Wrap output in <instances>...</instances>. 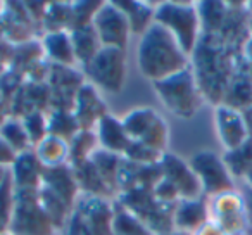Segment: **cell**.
<instances>
[{"label":"cell","mask_w":252,"mask_h":235,"mask_svg":"<svg viewBox=\"0 0 252 235\" xmlns=\"http://www.w3.org/2000/svg\"><path fill=\"white\" fill-rule=\"evenodd\" d=\"M192 235H228V234L218 223H214L213 220H209L206 225H202V227Z\"/></svg>","instance_id":"cell-36"},{"label":"cell","mask_w":252,"mask_h":235,"mask_svg":"<svg viewBox=\"0 0 252 235\" xmlns=\"http://www.w3.org/2000/svg\"><path fill=\"white\" fill-rule=\"evenodd\" d=\"M14 235H57L38 199V190H16V209L11 230Z\"/></svg>","instance_id":"cell-7"},{"label":"cell","mask_w":252,"mask_h":235,"mask_svg":"<svg viewBox=\"0 0 252 235\" xmlns=\"http://www.w3.org/2000/svg\"><path fill=\"white\" fill-rule=\"evenodd\" d=\"M107 105L100 95V90L85 81L74 97L73 114L76 118L80 130L95 132L98 121L107 114Z\"/></svg>","instance_id":"cell-14"},{"label":"cell","mask_w":252,"mask_h":235,"mask_svg":"<svg viewBox=\"0 0 252 235\" xmlns=\"http://www.w3.org/2000/svg\"><path fill=\"white\" fill-rule=\"evenodd\" d=\"M161 173L162 178L173 185V189L178 192L180 199H199L204 197L202 185L199 178L190 168L189 163H185L182 158L171 152H164L161 158Z\"/></svg>","instance_id":"cell-11"},{"label":"cell","mask_w":252,"mask_h":235,"mask_svg":"<svg viewBox=\"0 0 252 235\" xmlns=\"http://www.w3.org/2000/svg\"><path fill=\"white\" fill-rule=\"evenodd\" d=\"M112 228L116 235H156L138 216L114 199L112 202Z\"/></svg>","instance_id":"cell-24"},{"label":"cell","mask_w":252,"mask_h":235,"mask_svg":"<svg viewBox=\"0 0 252 235\" xmlns=\"http://www.w3.org/2000/svg\"><path fill=\"white\" fill-rule=\"evenodd\" d=\"M9 171H11L16 190H38L42 187L45 168L38 161L35 151L32 149V151L18 154Z\"/></svg>","instance_id":"cell-16"},{"label":"cell","mask_w":252,"mask_h":235,"mask_svg":"<svg viewBox=\"0 0 252 235\" xmlns=\"http://www.w3.org/2000/svg\"><path fill=\"white\" fill-rule=\"evenodd\" d=\"M123 158L131 163H137V165L154 166L161 163L162 152L154 151V149L147 147V145L140 144V142H131V145L128 147V151H126V154Z\"/></svg>","instance_id":"cell-33"},{"label":"cell","mask_w":252,"mask_h":235,"mask_svg":"<svg viewBox=\"0 0 252 235\" xmlns=\"http://www.w3.org/2000/svg\"><path fill=\"white\" fill-rule=\"evenodd\" d=\"M121 159H123L121 156L107 152L100 147H98L90 158V161L94 163L95 168L98 169L100 176L104 178L105 185L109 187V190H111L112 194L118 192V169H119Z\"/></svg>","instance_id":"cell-28"},{"label":"cell","mask_w":252,"mask_h":235,"mask_svg":"<svg viewBox=\"0 0 252 235\" xmlns=\"http://www.w3.org/2000/svg\"><path fill=\"white\" fill-rule=\"evenodd\" d=\"M245 182H247V183H249V187L252 189V169L247 173V176H245Z\"/></svg>","instance_id":"cell-39"},{"label":"cell","mask_w":252,"mask_h":235,"mask_svg":"<svg viewBox=\"0 0 252 235\" xmlns=\"http://www.w3.org/2000/svg\"><path fill=\"white\" fill-rule=\"evenodd\" d=\"M0 235H14L12 232H5V234H0Z\"/></svg>","instance_id":"cell-42"},{"label":"cell","mask_w":252,"mask_h":235,"mask_svg":"<svg viewBox=\"0 0 252 235\" xmlns=\"http://www.w3.org/2000/svg\"><path fill=\"white\" fill-rule=\"evenodd\" d=\"M154 88L164 107L182 120H192L202 105L204 95L197 83L192 64L166 80L156 81Z\"/></svg>","instance_id":"cell-2"},{"label":"cell","mask_w":252,"mask_h":235,"mask_svg":"<svg viewBox=\"0 0 252 235\" xmlns=\"http://www.w3.org/2000/svg\"><path fill=\"white\" fill-rule=\"evenodd\" d=\"M116 5H118V7L125 12L126 18H128L131 33H138V35L142 36L145 32H147L149 26L154 23L156 7L145 4V2L123 0V2H116Z\"/></svg>","instance_id":"cell-23"},{"label":"cell","mask_w":252,"mask_h":235,"mask_svg":"<svg viewBox=\"0 0 252 235\" xmlns=\"http://www.w3.org/2000/svg\"><path fill=\"white\" fill-rule=\"evenodd\" d=\"M238 235H244V234H238Z\"/></svg>","instance_id":"cell-43"},{"label":"cell","mask_w":252,"mask_h":235,"mask_svg":"<svg viewBox=\"0 0 252 235\" xmlns=\"http://www.w3.org/2000/svg\"><path fill=\"white\" fill-rule=\"evenodd\" d=\"M16 209V187L12 182L11 171L9 176L0 185V234L11 230L12 216Z\"/></svg>","instance_id":"cell-31"},{"label":"cell","mask_w":252,"mask_h":235,"mask_svg":"<svg viewBox=\"0 0 252 235\" xmlns=\"http://www.w3.org/2000/svg\"><path fill=\"white\" fill-rule=\"evenodd\" d=\"M85 81L87 78H85L83 71L50 64L49 78H47V87L50 92V107L73 111L74 97Z\"/></svg>","instance_id":"cell-10"},{"label":"cell","mask_w":252,"mask_h":235,"mask_svg":"<svg viewBox=\"0 0 252 235\" xmlns=\"http://www.w3.org/2000/svg\"><path fill=\"white\" fill-rule=\"evenodd\" d=\"M74 176H76L78 187H80L81 194H90V196H98V197H107L112 199V192L109 190V187L105 185L104 178L100 176L98 169L95 168L94 163L88 159L87 163H83L81 166L73 169Z\"/></svg>","instance_id":"cell-22"},{"label":"cell","mask_w":252,"mask_h":235,"mask_svg":"<svg viewBox=\"0 0 252 235\" xmlns=\"http://www.w3.org/2000/svg\"><path fill=\"white\" fill-rule=\"evenodd\" d=\"M164 235H192V234H187V232H178V230H173L169 234H164Z\"/></svg>","instance_id":"cell-40"},{"label":"cell","mask_w":252,"mask_h":235,"mask_svg":"<svg viewBox=\"0 0 252 235\" xmlns=\"http://www.w3.org/2000/svg\"><path fill=\"white\" fill-rule=\"evenodd\" d=\"M223 159L233 178L235 176L245 178L247 173L252 169V138H249L245 144H242L233 151H224Z\"/></svg>","instance_id":"cell-30"},{"label":"cell","mask_w":252,"mask_h":235,"mask_svg":"<svg viewBox=\"0 0 252 235\" xmlns=\"http://www.w3.org/2000/svg\"><path fill=\"white\" fill-rule=\"evenodd\" d=\"M2 102H5V99H4V94H2V90H0V104Z\"/></svg>","instance_id":"cell-41"},{"label":"cell","mask_w":252,"mask_h":235,"mask_svg":"<svg viewBox=\"0 0 252 235\" xmlns=\"http://www.w3.org/2000/svg\"><path fill=\"white\" fill-rule=\"evenodd\" d=\"M35 154L43 168H57L67 165L69 159V142L54 135H47L35 149Z\"/></svg>","instance_id":"cell-20"},{"label":"cell","mask_w":252,"mask_h":235,"mask_svg":"<svg viewBox=\"0 0 252 235\" xmlns=\"http://www.w3.org/2000/svg\"><path fill=\"white\" fill-rule=\"evenodd\" d=\"M88 83L107 94H119L126 81V50L102 47L88 64L81 67Z\"/></svg>","instance_id":"cell-5"},{"label":"cell","mask_w":252,"mask_h":235,"mask_svg":"<svg viewBox=\"0 0 252 235\" xmlns=\"http://www.w3.org/2000/svg\"><path fill=\"white\" fill-rule=\"evenodd\" d=\"M0 137L4 138L12 149H14L16 154H21V152L32 151L33 145L28 138L25 127H23V121L14 116H9L7 120L2 123L0 127Z\"/></svg>","instance_id":"cell-29"},{"label":"cell","mask_w":252,"mask_h":235,"mask_svg":"<svg viewBox=\"0 0 252 235\" xmlns=\"http://www.w3.org/2000/svg\"><path fill=\"white\" fill-rule=\"evenodd\" d=\"M92 26L97 32L102 47H114L126 50L130 42L131 28L125 12L116 5V2H104L95 14Z\"/></svg>","instance_id":"cell-9"},{"label":"cell","mask_w":252,"mask_h":235,"mask_svg":"<svg viewBox=\"0 0 252 235\" xmlns=\"http://www.w3.org/2000/svg\"><path fill=\"white\" fill-rule=\"evenodd\" d=\"M18 154L14 152V149L4 140V138L0 137V166H4V168H11L12 163L16 161Z\"/></svg>","instance_id":"cell-35"},{"label":"cell","mask_w":252,"mask_h":235,"mask_svg":"<svg viewBox=\"0 0 252 235\" xmlns=\"http://www.w3.org/2000/svg\"><path fill=\"white\" fill-rule=\"evenodd\" d=\"M23 121L28 138L32 142L33 149L49 135V121H47V112L45 111H33L30 114L19 118Z\"/></svg>","instance_id":"cell-32"},{"label":"cell","mask_w":252,"mask_h":235,"mask_svg":"<svg viewBox=\"0 0 252 235\" xmlns=\"http://www.w3.org/2000/svg\"><path fill=\"white\" fill-rule=\"evenodd\" d=\"M251 26H252V23H251Z\"/></svg>","instance_id":"cell-44"},{"label":"cell","mask_w":252,"mask_h":235,"mask_svg":"<svg viewBox=\"0 0 252 235\" xmlns=\"http://www.w3.org/2000/svg\"><path fill=\"white\" fill-rule=\"evenodd\" d=\"M42 25L45 28V33L71 32V25H73L71 4H66V2H50V4H47Z\"/></svg>","instance_id":"cell-26"},{"label":"cell","mask_w":252,"mask_h":235,"mask_svg":"<svg viewBox=\"0 0 252 235\" xmlns=\"http://www.w3.org/2000/svg\"><path fill=\"white\" fill-rule=\"evenodd\" d=\"M209 220V204L206 202L204 197H199V199H180L176 202L175 230L195 234Z\"/></svg>","instance_id":"cell-17"},{"label":"cell","mask_w":252,"mask_h":235,"mask_svg":"<svg viewBox=\"0 0 252 235\" xmlns=\"http://www.w3.org/2000/svg\"><path fill=\"white\" fill-rule=\"evenodd\" d=\"M126 134L131 142H140L158 152H166L169 144V127L166 120L152 107H137L123 118Z\"/></svg>","instance_id":"cell-6"},{"label":"cell","mask_w":252,"mask_h":235,"mask_svg":"<svg viewBox=\"0 0 252 235\" xmlns=\"http://www.w3.org/2000/svg\"><path fill=\"white\" fill-rule=\"evenodd\" d=\"M137 63L140 73L156 83L187 69L190 66V57L183 52L175 36L154 21L140 36Z\"/></svg>","instance_id":"cell-1"},{"label":"cell","mask_w":252,"mask_h":235,"mask_svg":"<svg viewBox=\"0 0 252 235\" xmlns=\"http://www.w3.org/2000/svg\"><path fill=\"white\" fill-rule=\"evenodd\" d=\"M95 135H97L98 147L104 149L107 152L118 156H125L128 147L131 145L130 135L126 134L123 120L116 118L114 114L107 112V114L98 121L97 128H95Z\"/></svg>","instance_id":"cell-15"},{"label":"cell","mask_w":252,"mask_h":235,"mask_svg":"<svg viewBox=\"0 0 252 235\" xmlns=\"http://www.w3.org/2000/svg\"><path fill=\"white\" fill-rule=\"evenodd\" d=\"M42 47L47 59L52 61L50 64L67 67H74V64H78L73 50V43H71L69 32L45 33L42 38Z\"/></svg>","instance_id":"cell-19"},{"label":"cell","mask_w":252,"mask_h":235,"mask_svg":"<svg viewBox=\"0 0 252 235\" xmlns=\"http://www.w3.org/2000/svg\"><path fill=\"white\" fill-rule=\"evenodd\" d=\"M9 176V168H4V166H0V185L4 183V180Z\"/></svg>","instance_id":"cell-38"},{"label":"cell","mask_w":252,"mask_h":235,"mask_svg":"<svg viewBox=\"0 0 252 235\" xmlns=\"http://www.w3.org/2000/svg\"><path fill=\"white\" fill-rule=\"evenodd\" d=\"M97 149H98V142L95 132L80 130L74 135L73 140L69 142V159H67V165L73 169L78 168L83 163H87Z\"/></svg>","instance_id":"cell-25"},{"label":"cell","mask_w":252,"mask_h":235,"mask_svg":"<svg viewBox=\"0 0 252 235\" xmlns=\"http://www.w3.org/2000/svg\"><path fill=\"white\" fill-rule=\"evenodd\" d=\"M71 43H73L74 56H76L78 64H81V67L85 64H88L95 57V54L102 49V43L97 36V32L92 25L83 26V28L71 30Z\"/></svg>","instance_id":"cell-21"},{"label":"cell","mask_w":252,"mask_h":235,"mask_svg":"<svg viewBox=\"0 0 252 235\" xmlns=\"http://www.w3.org/2000/svg\"><path fill=\"white\" fill-rule=\"evenodd\" d=\"M209 214L211 220L220 225L228 235L242 234L247 225V206L235 190L213 197Z\"/></svg>","instance_id":"cell-12"},{"label":"cell","mask_w":252,"mask_h":235,"mask_svg":"<svg viewBox=\"0 0 252 235\" xmlns=\"http://www.w3.org/2000/svg\"><path fill=\"white\" fill-rule=\"evenodd\" d=\"M42 187L49 189L57 197L74 207L78 196H80V187H78L76 176L69 165L57 166V168H45L42 178Z\"/></svg>","instance_id":"cell-18"},{"label":"cell","mask_w":252,"mask_h":235,"mask_svg":"<svg viewBox=\"0 0 252 235\" xmlns=\"http://www.w3.org/2000/svg\"><path fill=\"white\" fill-rule=\"evenodd\" d=\"M154 21L164 26L176 38L183 52L192 57L200 40V28H202L195 5L180 4V2H161L156 7Z\"/></svg>","instance_id":"cell-4"},{"label":"cell","mask_w":252,"mask_h":235,"mask_svg":"<svg viewBox=\"0 0 252 235\" xmlns=\"http://www.w3.org/2000/svg\"><path fill=\"white\" fill-rule=\"evenodd\" d=\"M47 121H49V135L59 137L66 142H71L74 135L80 132V125H78L73 111L52 109L47 114Z\"/></svg>","instance_id":"cell-27"},{"label":"cell","mask_w":252,"mask_h":235,"mask_svg":"<svg viewBox=\"0 0 252 235\" xmlns=\"http://www.w3.org/2000/svg\"><path fill=\"white\" fill-rule=\"evenodd\" d=\"M189 165L202 185L204 196L216 197L233 192V176L228 171L223 156H218L213 151H200L192 156Z\"/></svg>","instance_id":"cell-8"},{"label":"cell","mask_w":252,"mask_h":235,"mask_svg":"<svg viewBox=\"0 0 252 235\" xmlns=\"http://www.w3.org/2000/svg\"><path fill=\"white\" fill-rule=\"evenodd\" d=\"M245 56H247V59L252 63V36L249 38V42L245 43Z\"/></svg>","instance_id":"cell-37"},{"label":"cell","mask_w":252,"mask_h":235,"mask_svg":"<svg viewBox=\"0 0 252 235\" xmlns=\"http://www.w3.org/2000/svg\"><path fill=\"white\" fill-rule=\"evenodd\" d=\"M214 125H216L218 138L223 144L224 151H233L251 138L240 109L230 107L226 104H216Z\"/></svg>","instance_id":"cell-13"},{"label":"cell","mask_w":252,"mask_h":235,"mask_svg":"<svg viewBox=\"0 0 252 235\" xmlns=\"http://www.w3.org/2000/svg\"><path fill=\"white\" fill-rule=\"evenodd\" d=\"M112 202L114 199L80 192L64 235H116L112 228Z\"/></svg>","instance_id":"cell-3"},{"label":"cell","mask_w":252,"mask_h":235,"mask_svg":"<svg viewBox=\"0 0 252 235\" xmlns=\"http://www.w3.org/2000/svg\"><path fill=\"white\" fill-rule=\"evenodd\" d=\"M104 2H73L71 9H73V25L71 30L83 28V26L92 25L95 14L100 9Z\"/></svg>","instance_id":"cell-34"}]
</instances>
